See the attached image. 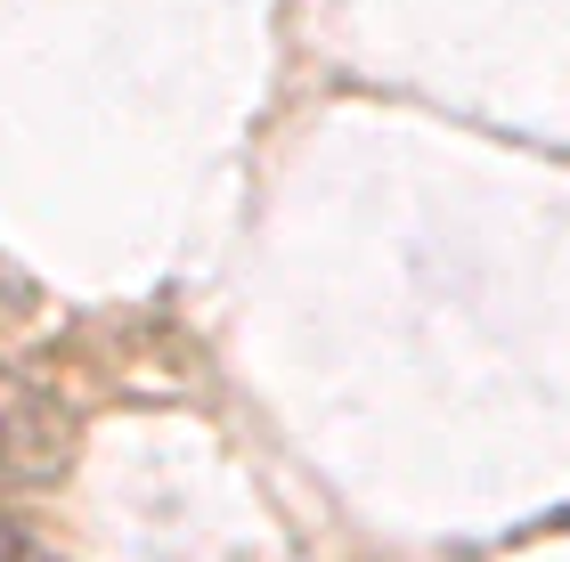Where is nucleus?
<instances>
[{
    "mask_svg": "<svg viewBox=\"0 0 570 562\" xmlns=\"http://www.w3.org/2000/svg\"><path fill=\"white\" fill-rule=\"evenodd\" d=\"M0 562H49L41 546H24V539H0Z\"/></svg>",
    "mask_w": 570,
    "mask_h": 562,
    "instance_id": "f257e3e1",
    "label": "nucleus"
}]
</instances>
